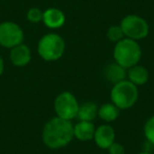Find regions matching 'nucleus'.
I'll use <instances>...</instances> for the list:
<instances>
[{
    "mask_svg": "<svg viewBox=\"0 0 154 154\" xmlns=\"http://www.w3.org/2000/svg\"><path fill=\"white\" fill-rule=\"evenodd\" d=\"M10 52V60L15 66H26L32 59V53L30 48L23 42L12 48Z\"/></svg>",
    "mask_w": 154,
    "mask_h": 154,
    "instance_id": "obj_9",
    "label": "nucleus"
},
{
    "mask_svg": "<svg viewBox=\"0 0 154 154\" xmlns=\"http://www.w3.org/2000/svg\"><path fill=\"white\" fill-rule=\"evenodd\" d=\"M93 139L97 147L107 150L115 141V131L113 127H111L110 125H101L95 129Z\"/></svg>",
    "mask_w": 154,
    "mask_h": 154,
    "instance_id": "obj_8",
    "label": "nucleus"
},
{
    "mask_svg": "<svg viewBox=\"0 0 154 154\" xmlns=\"http://www.w3.org/2000/svg\"><path fill=\"white\" fill-rule=\"evenodd\" d=\"M138 88L128 79L113 85V88L110 92L111 103H113L119 110L132 108L138 100Z\"/></svg>",
    "mask_w": 154,
    "mask_h": 154,
    "instance_id": "obj_3",
    "label": "nucleus"
},
{
    "mask_svg": "<svg viewBox=\"0 0 154 154\" xmlns=\"http://www.w3.org/2000/svg\"><path fill=\"white\" fill-rule=\"evenodd\" d=\"M137 154H152L151 152H149V151H141V152H139V153H137Z\"/></svg>",
    "mask_w": 154,
    "mask_h": 154,
    "instance_id": "obj_21",
    "label": "nucleus"
},
{
    "mask_svg": "<svg viewBox=\"0 0 154 154\" xmlns=\"http://www.w3.org/2000/svg\"><path fill=\"white\" fill-rule=\"evenodd\" d=\"M119 112L120 110L113 103H106L98 107V117L106 122H112L118 118Z\"/></svg>",
    "mask_w": 154,
    "mask_h": 154,
    "instance_id": "obj_15",
    "label": "nucleus"
},
{
    "mask_svg": "<svg viewBox=\"0 0 154 154\" xmlns=\"http://www.w3.org/2000/svg\"><path fill=\"white\" fill-rule=\"evenodd\" d=\"M107 150L109 154H126V150H125L124 146L119 143H116V141H114Z\"/></svg>",
    "mask_w": 154,
    "mask_h": 154,
    "instance_id": "obj_19",
    "label": "nucleus"
},
{
    "mask_svg": "<svg viewBox=\"0 0 154 154\" xmlns=\"http://www.w3.org/2000/svg\"><path fill=\"white\" fill-rule=\"evenodd\" d=\"M74 137V125L71 120L52 117L43 126L41 138L49 149L57 150L68 146Z\"/></svg>",
    "mask_w": 154,
    "mask_h": 154,
    "instance_id": "obj_1",
    "label": "nucleus"
},
{
    "mask_svg": "<svg viewBox=\"0 0 154 154\" xmlns=\"http://www.w3.org/2000/svg\"><path fill=\"white\" fill-rule=\"evenodd\" d=\"M38 54L45 61H56L60 59L66 51V42L60 35L49 33L43 35L37 45Z\"/></svg>",
    "mask_w": 154,
    "mask_h": 154,
    "instance_id": "obj_4",
    "label": "nucleus"
},
{
    "mask_svg": "<svg viewBox=\"0 0 154 154\" xmlns=\"http://www.w3.org/2000/svg\"><path fill=\"white\" fill-rule=\"evenodd\" d=\"M141 48L136 40L130 38H122L116 42L113 50V57L115 62L129 69L139 62L141 58Z\"/></svg>",
    "mask_w": 154,
    "mask_h": 154,
    "instance_id": "obj_2",
    "label": "nucleus"
},
{
    "mask_svg": "<svg viewBox=\"0 0 154 154\" xmlns=\"http://www.w3.org/2000/svg\"><path fill=\"white\" fill-rule=\"evenodd\" d=\"M143 134L148 143H151L154 148V115L146 122L143 126Z\"/></svg>",
    "mask_w": 154,
    "mask_h": 154,
    "instance_id": "obj_17",
    "label": "nucleus"
},
{
    "mask_svg": "<svg viewBox=\"0 0 154 154\" xmlns=\"http://www.w3.org/2000/svg\"><path fill=\"white\" fill-rule=\"evenodd\" d=\"M98 116V106L94 101H86L79 105L77 118L82 122H93Z\"/></svg>",
    "mask_w": 154,
    "mask_h": 154,
    "instance_id": "obj_14",
    "label": "nucleus"
},
{
    "mask_svg": "<svg viewBox=\"0 0 154 154\" xmlns=\"http://www.w3.org/2000/svg\"><path fill=\"white\" fill-rule=\"evenodd\" d=\"M24 33L20 26L13 21L0 23V45L5 49H12L23 42Z\"/></svg>",
    "mask_w": 154,
    "mask_h": 154,
    "instance_id": "obj_7",
    "label": "nucleus"
},
{
    "mask_svg": "<svg viewBox=\"0 0 154 154\" xmlns=\"http://www.w3.org/2000/svg\"><path fill=\"white\" fill-rule=\"evenodd\" d=\"M95 126L93 122H77L74 126V137L80 141L92 140L95 133Z\"/></svg>",
    "mask_w": 154,
    "mask_h": 154,
    "instance_id": "obj_13",
    "label": "nucleus"
},
{
    "mask_svg": "<svg viewBox=\"0 0 154 154\" xmlns=\"http://www.w3.org/2000/svg\"><path fill=\"white\" fill-rule=\"evenodd\" d=\"M105 78L112 85L118 84L127 79V69L118 64L117 62H112L106 66Z\"/></svg>",
    "mask_w": 154,
    "mask_h": 154,
    "instance_id": "obj_12",
    "label": "nucleus"
},
{
    "mask_svg": "<svg viewBox=\"0 0 154 154\" xmlns=\"http://www.w3.org/2000/svg\"><path fill=\"white\" fill-rule=\"evenodd\" d=\"M127 78L136 87L143 86L149 80V72L143 66L137 63L127 69Z\"/></svg>",
    "mask_w": 154,
    "mask_h": 154,
    "instance_id": "obj_11",
    "label": "nucleus"
},
{
    "mask_svg": "<svg viewBox=\"0 0 154 154\" xmlns=\"http://www.w3.org/2000/svg\"><path fill=\"white\" fill-rule=\"evenodd\" d=\"M120 28L125 34V37L133 40L145 39L149 34V24L145 18L138 15H127L120 21Z\"/></svg>",
    "mask_w": 154,
    "mask_h": 154,
    "instance_id": "obj_5",
    "label": "nucleus"
},
{
    "mask_svg": "<svg viewBox=\"0 0 154 154\" xmlns=\"http://www.w3.org/2000/svg\"><path fill=\"white\" fill-rule=\"evenodd\" d=\"M3 72H5V60L0 56V76L3 74Z\"/></svg>",
    "mask_w": 154,
    "mask_h": 154,
    "instance_id": "obj_20",
    "label": "nucleus"
},
{
    "mask_svg": "<svg viewBox=\"0 0 154 154\" xmlns=\"http://www.w3.org/2000/svg\"><path fill=\"white\" fill-rule=\"evenodd\" d=\"M79 103L73 93L64 91L58 94L54 100V110L56 116L66 120H72L77 117Z\"/></svg>",
    "mask_w": 154,
    "mask_h": 154,
    "instance_id": "obj_6",
    "label": "nucleus"
},
{
    "mask_svg": "<svg viewBox=\"0 0 154 154\" xmlns=\"http://www.w3.org/2000/svg\"><path fill=\"white\" fill-rule=\"evenodd\" d=\"M107 37L111 42H118L122 38H125V34L122 32L120 26H111L108 29Z\"/></svg>",
    "mask_w": 154,
    "mask_h": 154,
    "instance_id": "obj_16",
    "label": "nucleus"
},
{
    "mask_svg": "<svg viewBox=\"0 0 154 154\" xmlns=\"http://www.w3.org/2000/svg\"><path fill=\"white\" fill-rule=\"evenodd\" d=\"M42 16L43 12L38 8H32L28 11L26 13V19L32 23H38V22L42 21Z\"/></svg>",
    "mask_w": 154,
    "mask_h": 154,
    "instance_id": "obj_18",
    "label": "nucleus"
},
{
    "mask_svg": "<svg viewBox=\"0 0 154 154\" xmlns=\"http://www.w3.org/2000/svg\"><path fill=\"white\" fill-rule=\"evenodd\" d=\"M42 22L49 29H60L66 22V15L57 8H50L43 12Z\"/></svg>",
    "mask_w": 154,
    "mask_h": 154,
    "instance_id": "obj_10",
    "label": "nucleus"
}]
</instances>
